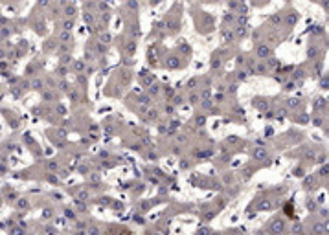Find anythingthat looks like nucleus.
Masks as SVG:
<instances>
[{
    "label": "nucleus",
    "mask_w": 329,
    "mask_h": 235,
    "mask_svg": "<svg viewBox=\"0 0 329 235\" xmlns=\"http://www.w3.org/2000/svg\"><path fill=\"white\" fill-rule=\"evenodd\" d=\"M256 53H257V57H259V59H265V57H270L272 50H270L269 46H265V44H259V46L256 48Z\"/></svg>",
    "instance_id": "obj_1"
},
{
    "label": "nucleus",
    "mask_w": 329,
    "mask_h": 235,
    "mask_svg": "<svg viewBox=\"0 0 329 235\" xmlns=\"http://www.w3.org/2000/svg\"><path fill=\"white\" fill-rule=\"evenodd\" d=\"M65 15H66V18H75L77 8H75L74 4H66V6H65Z\"/></svg>",
    "instance_id": "obj_2"
},
{
    "label": "nucleus",
    "mask_w": 329,
    "mask_h": 235,
    "mask_svg": "<svg viewBox=\"0 0 329 235\" xmlns=\"http://www.w3.org/2000/svg\"><path fill=\"white\" fill-rule=\"evenodd\" d=\"M270 230H272V231H283V230H285V222H283L281 219H274Z\"/></svg>",
    "instance_id": "obj_3"
},
{
    "label": "nucleus",
    "mask_w": 329,
    "mask_h": 235,
    "mask_svg": "<svg viewBox=\"0 0 329 235\" xmlns=\"http://www.w3.org/2000/svg\"><path fill=\"white\" fill-rule=\"evenodd\" d=\"M265 156H267V151H265L263 147H259V149H256V151H254V160H263Z\"/></svg>",
    "instance_id": "obj_4"
},
{
    "label": "nucleus",
    "mask_w": 329,
    "mask_h": 235,
    "mask_svg": "<svg viewBox=\"0 0 329 235\" xmlns=\"http://www.w3.org/2000/svg\"><path fill=\"white\" fill-rule=\"evenodd\" d=\"M298 22V13H289L287 17V26H294Z\"/></svg>",
    "instance_id": "obj_5"
},
{
    "label": "nucleus",
    "mask_w": 329,
    "mask_h": 235,
    "mask_svg": "<svg viewBox=\"0 0 329 235\" xmlns=\"http://www.w3.org/2000/svg\"><path fill=\"white\" fill-rule=\"evenodd\" d=\"M267 70H269V68H267V65L259 62V65L254 68V74H257V75H263V74H267Z\"/></svg>",
    "instance_id": "obj_6"
},
{
    "label": "nucleus",
    "mask_w": 329,
    "mask_h": 235,
    "mask_svg": "<svg viewBox=\"0 0 329 235\" xmlns=\"http://www.w3.org/2000/svg\"><path fill=\"white\" fill-rule=\"evenodd\" d=\"M74 24H75V22H74V18H66V20H65V24H63V28H65L66 31H72Z\"/></svg>",
    "instance_id": "obj_7"
},
{
    "label": "nucleus",
    "mask_w": 329,
    "mask_h": 235,
    "mask_svg": "<svg viewBox=\"0 0 329 235\" xmlns=\"http://www.w3.org/2000/svg\"><path fill=\"white\" fill-rule=\"evenodd\" d=\"M74 70H75V72H83V70H85V62H83V61H75V62H74Z\"/></svg>",
    "instance_id": "obj_8"
},
{
    "label": "nucleus",
    "mask_w": 329,
    "mask_h": 235,
    "mask_svg": "<svg viewBox=\"0 0 329 235\" xmlns=\"http://www.w3.org/2000/svg\"><path fill=\"white\" fill-rule=\"evenodd\" d=\"M316 55H318V50H316L314 46H311L309 50H307V57H309V59H314Z\"/></svg>",
    "instance_id": "obj_9"
},
{
    "label": "nucleus",
    "mask_w": 329,
    "mask_h": 235,
    "mask_svg": "<svg viewBox=\"0 0 329 235\" xmlns=\"http://www.w3.org/2000/svg\"><path fill=\"white\" fill-rule=\"evenodd\" d=\"M305 77V72L302 70V68H298L296 72H294V75H292V79H303Z\"/></svg>",
    "instance_id": "obj_10"
},
{
    "label": "nucleus",
    "mask_w": 329,
    "mask_h": 235,
    "mask_svg": "<svg viewBox=\"0 0 329 235\" xmlns=\"http://www.w3.org/2000/svg\"><path fill=\"white\" fill-rule=\"evenodd\" d=\"M134 52H136V44H134V42H127V53L132 55Z\"/></svg>",
    "instance_id": "obj_11"
},
{
    "label": "nucleus",
    "mask_w": 329,
    "mask_h": 235,
    "mask_svg": "<svg viewBox=\"0 0 329 235\" xmlns=\"http://www.w3.org/2000/svg\"><path fill=\"white\" fill-rule=\"evenodd\" d=\"M307 209H309V211H316V204H314V200L307 198Z\"/></svg>",
    "instance_id": "obj_12"
},
{
    "label": "nucleus",
    "mask_w": 329,
    "mask_h": 235,
    "mask_svg": "<svg viewBox=\"0 0 329 235\" xmlns=\"http://www.w3.org/2000/svg\"><path fill=\"white\" fill-rule=\"evenodd\" d=\"M83 18H85V22H87V24H92V22H94V15H92V13H88V11L85 13V17H83Z\"/></svg>",
    "instance_id": "obj_13"
},
{
    "label": "nucleus",
    "mask_w": 329,
    "mask_h": 235,
    "mask_svg": "<svg viewBox=\"0 0 329 235\" xmlns=\"http://www.w3.org/2000/svg\"><path fill=\"white\" fill-rule=\"evenodd\" d=\"M59 39H61V40H68V39H70V31H66V30H63V31H61V33H59Z\"/></svg>",
    "instance_id": "obj_14"
},
{
    "label": "nucleus",
    "mask_w": 329,
    "mask_h": 235,
    "mask_svg": "<svg viewBox=\"0 0 329 235\" xmlns=\"http://www.w3.org/2000/svg\"><path fill=\"white\" fill-rule=\"evenodd\" d=\"M256 106H257L259 110H263V109L267 110V109H269V103H267V101H257V103H256Z\"/></svg>",
    "instance_id": "obj_15"
},
{
    "label": "nucleus",
    "mask_w": 329,
    "mask_h": 235,
    "mask_svg": "<svg viewBox=\"0 0 329 235\" xmlns=\"http://www.w3.org/2000/svg\"><path fill=\"white\" fill-rule=\"evenodd\" d=\"M99 40H101V42H110V35H109V33H105V31H103V33H101V35H99Z\"/></svg>",
    "instance_id": "obj_16"
},
{
    "label": "nucleus",
    "mask_w": 329,
    "mask_h": 235,
    "mask_svg": "<svg viewBox=\"0 0 329 235\" xmlns=\"http://www.w3.org/2000/svg\"><path fill=\"white\" fill-rule=\"evenodd\" d=\"M68 87H70V84H68L66 81H61V83H59V88L63 90V92H68Z\"/></svg>",
    "instance_id": "obj_17"
},
{
    "label": "nucleus",
    "mask_w": 329,
    "mask_h": 235,
    "mask_svg": "<svg viewBox=\"0 0 329 235\" xmlns=\"http://www.w3.org/2000/svg\"><path fill=\"white\" fill-rule=\"evenodd\" d=\"M212 103H213V101L204 99V101H202V106H204V109H208V110H212V109H213V105H212Z\"/></svg>",
    "instance_id": "obj_18"
},
{
    "label": "nucleus",
    "mask_w": 329,
    "mask_h": 235,
    "mask_svg": "<svg viewBox=\"0 0 329 235\" xmlns=\"http://www.w3.org/2000/svg\"><path fill=\"white\" fill-rule=\"evenodd\" d=\"M31 87H33V88H35V90H39V88H40V87H43V81H40V79H35V81H33V83H31Z\"/></svg>",
    "instance_id": "obj_19"
},
{
    "label": "nucleus",
    "mask_w": 329,
    "mask_h": 235,
    "mask_svg": "<svg viewBox=\"0 0 329 235\" xmlns=\"http://www.w3.org/2000/svg\"><path fill=\"white\" fill-rule=\"evenodd\" d=\"M265 136L267 138H272L274 136V129H272V127H267V129H265Z\"/></svg>",
    "instance_id": "obj_20"
},
{
    "label": "nucleus",
    "mask_w": 329,
    "mask_h": 235,
    "mask_svg": "<svg viewBox=\"0 0 329 235\" xmlns=\"http://www.w3.org/2000/svg\"><path fill=\"white\" fill-rule=\"evenodd\" d=\"M246 75H248V72H244V70L237 72V79H239V81H244V79H246Z\"/></svg>",
    "instance_id": "obj_21"
},
{
    "label": "nucleus",
    "mask_w": 329,
    "mask_h": 235,
    "mask_svg": "<svg viewBox=\"0 0 329 235\" xmlns=\"http://www.w3.org/2000/svg\"><path fill=\"white\" fill-rule=\"evenodd\" d=\"M270 22H272L274 26H276V24H279V22H281V17H279V15H274V17H270Z\"/></svg>",
    "instance_id": "obj_22"
},
{
    "label": "nucleus",
    "mask_w": 329,
    "mask_h": 235,
    "mask_svg": "<svg viewBox=\"0 0 329 235\" xmlns=\"http://www.w3.org/2000/svg\"><path fill=\"white\" fill-rule=\"evenodd\" d=\"M294 88H296V84H294L292 81H291V83H285V90H287V92H291V90H294Z\"/></svg>",
    "instance_id": "obj_23"
},
{
    "label": "nucleus",
    "mask_w": 329,
    "mask_h": 235,
    "mask_svg": "<svg viewBox=\"0 0 329 235\" xmlns=\"http://www.w3.org/2000/svg\"><path fill=\"white\" fill-rule=\"evenodd\" d=\"M278 65H279V61H278V59H274V57H270V59H269V66H272V68H274V66H278Z\"/></svg>",
    "instance_id": "obj_24"
},
{
    "label": "nucleus",
    "mask_w": 329,
    "mask_h": 235,
    "mask_svg": "<svg viewBox=\"0 0 329 235\" xmlns=\"http://www.w3.org/2000/svg\"><path fill=\"white\" fill-rule=\"evenodd\" d=\"M127 6H129L131 9H138V2H136V0H129Z\"/></svg>",
    "instance_id": "obj_25"
},
{
    "label": "nucleus",
    "mask_w": 329,
    "mask_h": 235,
    "mask_svg": "<svg viewBox=\"0 0 329 235\" xmlns=\"http://www.w3.org/2000/svg\"><path fill=\"white\" fill-rule=\"evenodd\" d=\"M149 94H151V96L158 94V84H153V87H149Z\"/></svg>",
    "instance_id": "obj_26"
},
{
    "label": "nucleus",
    "mask_w": 329,
    "mask_h": 235,
    "mask_svg": "<svg viewBox=\"0 0 329 235\" xmlns=\"http://www.w3.org/2000/svg\"><path fill=\"white\" fill-rule=\"evenodd\" d=\"M320 84H322V88L325 87V88H329V77H324L322 81H320Z\"/></svg>",
    "instance_id": "obj_27"
},
{
    "label": "nucleus",
    "mask_w": 329,
    "mask_h": 235,
    "mask_svg": "<svg viewBox=\"0 0 329 235\" xmlns=\"http://www.w3.org/2000/svg\"><path fill=\"white\" fill-rule=\"evenodd\" d=\"M237 35H239V37H244V35H246V28H243V26L237 28Z\"/></svg>",
    "instance_id": "obj_28"
},
{
    "label": "nucleus",
    "mask_w": 329,
    "mask_h": 235,
    "mask_svg": "<svg viewBox=\"0 0 329 235\" xmlns=\"http://www.w3.org/2000/svg\"><path fill=\"white\" fill-rule=\"evenodd\" d=\"M87 61H94V52L87 48Z\"/></svg>",
    "instance_id": "obj_29"
},
{
    "label": "nucleus",
    "mask_w": 329,
    "mask_h": 235,
    "mask_svg": "<svg viewBox=\"0 0 329 235\" xmlns=\"http://www.w3.org/2000/svg\"><path fill=\"white\" fill-rule=\"evenodd\" d=\"M197 101H199V96H197V94H191V96H190V103H191V105H195Z\"/></svg>",
    "instance_id": "obj_30"
},
{
    "label": "nucleus",
    "mask_w": 329,
    "mask_h": 235,
    "mask_svg": "<svg viewBox=\"0 0 329 235\" xmlns=\"http://www.w3.org/2000/svg\"><path fill=\"white\" fill-rule=\"evenodd\" d=\"M173 105L177 106V105H182V96H175V99H173Z\"/></svg>",
    "instance_id": "obj_31"
},
{
    "label": "nucleus",
    "mask_w": 329,
    "mask_h": 235,
    "mask_svg": "<svg viewBox=\"0 0 329 235\" xmlns=\"http://www.w3.org/2000/svg\"><path fill=\"white\" fill-rule=\"evenodd\" d=\"M287 114V109H279L278 110V119H283V116Z\"/></svg>",
    "instance_id": "obj_32"
},
{
    "label": "nucleus",
    "mask_w": 329,
    "mask_h": 235,
    "mask_svg": "<svg viewBox=\"0 0 329 235\" xmlns=\"http://www.w3.org/2000/svg\"><path fill=\"white\" fill-rule=\"evenodd\" d=\"M313 231H324V222L322 224H314L313 226Z\"/></svg>",
    "instance_id": "obj_33"
},
{
    "label": "nucleus",
    "mask_w": 329,
    "mask_h": 235,
    "mask_svg": "<svg viewBox=\"0 0 329 235\" xmlns=\"http://www.w3.org/2000/svg\"><path fill=\"white\" fill-rule=\"evenodd\" d=\"M105 52H107V46H103L99 42V44H97V53H105Z\"/></svg>",
    "instance_id": "obj_34"
},
{
    "label": "nucleus",
    "mask_w": 329,
    "mask_h": 235,
    "mask_svg": "<svg viewBox=\"0 0 329 235\" xmlns=\"http://www.w3.org/2000/svg\"><path fill=\"white\" fill-rule=\"evenodd\" d=\"M57 75H61V77H63V75H66V68H65V66L57 68Z\"/></svg>",
    "instance_id": "obj_35"
},
{
    "label": "nucleus",
    "mask_w": 329,
    "mask_h": 235,
    "mask_svg": "<svg viewBox=\"0 0 329 235\" xmlns=\"http://www.w3.org/2000/svg\"><path fill=\"white\" fill-rule=\"evenodd\" d=\"M269 208H270V202H269V200L261 202V206H259V209H269Z\"/></svg>",
    "instance_id": "obj_36"
},
{
    "label": "nucleus",
    "mask_w": 329,
    "mask_h": 235,
    "mask_svg": "<svg viewBox=\"0 0 329 235\" xmlns=\"http://www.w3.org/2000/svg\"><path fill=\"white\" fill-rule=\"evenodd\" d=\"M235 62H237V65H244V62H246V61H244V55H237Z\"/></svg>",
    "instance_id": "obj_37"
},
{
    "label": "nucleus",
    "mask_w": 329,
    "mask_h": 235,
    "mask_svg": "<svg viewBox=\"0 0 329 235\" xmlns=\"http://www.w3.org/2000/svg\"><path fill=\"white\" fill-rule=\"evenodd\" d=\"M322 105L325 106V99H316V109H322Z\"/></svg>",
    "instance_id": "obj_38"
},
{
    "label": "nucleus",
    "mask_w": 329,
    "mask_h": 235,
    "mask_svg": "<svg viewBox=\"0 0 329 235\" xmlns=\"http://www.w3.org/2000/svg\"><path fill=\"white\" fill-rule=\"evenodd\" d=\"M39 6H43V8H48V6H50V0H39Z\"/></svg>",
    "instance_id": "obj_39"
},
{
    "label": "nucleus",
    "mask_w": 329,
    "mask_h": 235,
    "mask_svg": "<svg viewBox=\"0 0 329 235\" xmlns=\"http://www.w3.org/2000/svg\"><path fill=\"white\" fill-rule=\"evenodd\" d=\"M70 99H72V101H79V94H77V92H72V94H70Z\"/></svg>",
    "instance_id": "obj_40"
},
{
    "label": "nucleus",
    "mask_w": 329,
    "mask_h": 235,
    "mask_svg": "<svg viewBox=\"0 0 329 235\" xmlns=\"http://www.w3.org/2000/svg\"><path fill=\"white\" fill-rule=\"evenodd\" d=\"M77 209H79V211H87V206H85L83 202H77Z\"/></svg>",
    "instance_id": "obj_41"
},
{
    "label": "nucleus",
    "mask_w": 329,
    "mask_h": 235,
    "mask_svg": "<svg viewBox=\"0 0 329 235\" xmlns=\"http://www.w3.org/2000/svg\"><path fill=\"white\" fill-rule=\"evenodd\" d=\"M188 87H190V88H193V87H197V79H191V81H190V83H188Z\"/></svg>",
    "instance_id": "obj_42"
},
{
    "label": "nucleus",
    "mask_w": 329,
    "mask_h": 235,
    "mask_svg": "<svg viewBox=\"0 0 329 235\" xmlns=\"http://www.w3.org/2000/svg\"><path fill=\"white\" fill-rule=\"evenodd\" d=\"M26 206H28V202H26V200H20V202H18V208H20V209H24Z\"/></svg>",
    "instance_id": "obj_43"
},
{
    "label": "nucleus",
    "mask_w": 329,
    "mask_h": 235,
    "mask_svg": "<svg viewBox=\"0 0 329 235\" xmlns=\"http://www.w3.org/2000/svg\"><path fill=\"white\" fill-rule=\"evenodd\" d=\"M235 88H237V84H230V88H228V92H230V94H234V92H235Z\"/></svg>",
    "instance_id": "obj_44"
},
{
    "label": "nucleus",
    "mask_w": 329,
    "mask_h": 235,
    "mask_svg": "<svg viewBox=\"0 0 329 235\" xmlns=\"http://www.w3.org/2000/svg\"><path fill=\"white\" fill-rule=\"evenodd\" d=\"M68 62H70V55H65L63 57V65H68Z\"/></svg>",
    "instance_id": "obj_45"
},
{
    "label": "nucleus",
    "mask_w": 329,
    "mask_h": 235,
    "mask_svg": "<svg viewBox=\"0 0 329 235\" xmlns=\"http://www.w3.org/2000/svg\"><path fill=\"white\" fill-rule=\"evenodd\" d=\"M94 70H96V68H94V66H88V68H87V75H90V74H94Z\"/></svg>",
    "instance_id": "obj_46"
},
{
    "label": "nucleus",
    "mask_w": 329,
    "mask_h": 235,
    "mask_svg": "<svg viewBox=\"0 0 329 235\" xmlns=\"http://www.w3.org/2000/svg\"><path fill=\"white\" fill-rule=\"evenodd\" d=\"M197 123L202 125V123H204V116H197Z\"/></svg>",
    "instance_id": "obj_47"
},
{
    "label": "nucleus",
    "mask_w": 329,
    "mask_h": 235,
    "mask_svg": "<svg viewBox=\"0 0 329 235\" xmlns=\"http://www.w3.org/2000/svg\"><path fill=\"white\" fill-rule=\"evenodd\" d=\"M292 231H302V224H296V226H292Z\"/></svg>",
    "instance_id": "obj_48"
},
{
    "label": "nucleus",
    "mask_w": 329,
    "mask_h": 235,
    "mask_svg": "<svg viewBox=\"0 0 329 235\" xmlns=\"http://www.w3.org/2000/svg\"><path fill=\"white\" fill-rule=\"evenodd\" d=\"M324 231H329V220H324Z\"/></svg>",
    "instance_id": "obj_49"
},
{
    "label": "nucleus",
    "mask_w": 329,
    "mask_h": 235,
    "mask_svg": "<svg viewBox=\"0 0 329 235\" xmlns=\"http://www.w3.org/2000/svg\"><path fill=\"white\" fill-rule=\"evenodd\" d=\"M43 215H44V217H46V219H48V217H52V209H46V211H44V213H43Z\"/></svg>",
    "instance_id": "obj_50"
},
{
    "label": "nucleus",
    "mask_w": 329,
    "mask_h": 235,
    "mask_svg": "<svg viewBox=\"0 0 329 235\" xmlns=\"http://www.w3.org/2000/svg\"><path fill=\"white\" fill-rule=\"evenodd\" d=\"M66 52H68L66 46H61V48H59V53H66Z\"/></svg>",
    "instance_id": "obj_51"
},
{
    "label": "nucleus",
    "mask_w": 329,
    "mask_h": 235,
    "mask_svg": "<svg viewBox=\"0 0 329 235\" xmlns=\"http://www.w3.org/2000/svg\"><path fill=\"white\" fill-rule=\"evenodd\" d=\"M265 118H267V119H274V114H272V112H267Z\"/></svg>",
    "instance_id": "obj_52"
},
{
    "label": "nucleus",
    "mask_w": 329,
    "mask_h": 235,
    "mask_svg": "<svg viewBox=\"0 0 329 235\" xmlns=\"http://www.w3.org/2000/svg\"><path fill=\"white\" fill-rule=\"evenodd\" d=\"M289 106H298V101H294V99H291V101H289Z\"/></svg>",
    "instance_id": "obj_53"
},
{
    "label": "nucleus",
    "mask_w": 329,
    "mask_h": 235,
    "mask_svg": "<svg viewBox=\"0 0 329 235\" xmlns=\"http://www.w3.org/2000/svg\"><path fill=\"white\" fill-rule=\"evenodd\" d=\"M90 180H92V182H97V180H99V175H92Z\"/></svg>",
    "instance_id": "obj_54"
},
{
    "label": "nucleus",
    "mask_w": 329,
    "mask_h": 235,
    "mask_svg": "<svg viewBox=\"0 0 329 235\" xmlns=\"http://www.w3.org/2000/svg\"><path fill=\"white\" fill-rule=\"evenodd\" d=\"M320 215L325 217V215H329V211H327V209H320Z\"/></svg>",
    "instance_id": "obj_55"
},
{
    "label": "nucleus",
    "mask_w": 329,
    "mask_h": 235,
    "mask_svg": "<svg viewBox=\"0 0 329 235\" xmlns=\"http://www.w3.org/2000/svg\"><path fill=\"white\" fill-rule=\"evenodd\" d=\"M239 24H246V17H239Z\"/></svg>",
    "instance_id": "obj_56"
},
{
    "label": "nucleus",
    "mask_w": 329,
    "mask_h": 235,
    "mask_svg": "<svg viewBox=\"0 0 329 235\" xmlns=\"http://www.w3.org/2000/svg\"><path fill=\"white\" fill-rule=\"evenodd\" d=\"M85 6H87V9H92V8H94V2H87Z\"/></svg>",
    "instance_id": "obj_57"
},
{
    "label": "nucleus",
    "mask_w": 329,
    "mask_h": 235,
    "mask_svg": "<svg viewBox=\"0 0 329 235\" xmlns=\"http://www.w3.org/2000/svg\"><path fill=\"white\" fill-rule=\"evenodd\" d=\"M322 175H329V165L325 167V169H322Z\"/></svg>",
    "instance_id": "obj_58"
},
{
    "label": "nucleus",
    "mask_w": 329,
    "mask_h": 235,
    "mask_svg": "<svg viewBox=\"0 0 329 235\" xmlns=\"http://www.w3.org/2000/svg\"><path fill=\"white\" fill-rule=\"evenodd\" d=\"M48 167H50V169H57L59 165H57V163H48Z\"/></svg>",
    "instance_id": "obj_59"
},
{
    "label": "nucleus",
    "mask_w": 329,
    "mask_h": 235,
    "mask_svg": "<svg viewBox=\"0 0 329 235\" xmlns=\"http://www.w3.org/2000/svg\"><path fill=\"white\" fill-rule=\"evenodd\" d=\"M59 4H61V6H66V4H68V0H59Z\"/></svg>",
    "instance_id": "obj_60"
},
{
    "label": "nucleus",
    "mask_w": 329,
    "mask_h": 235,
    "mask_svg": "<svg viewBox=\"0 0 329 235\" xmlns=\"http://www.w3.org/2000/svg\"><path fill=\"white\" fill-rule=\"evenodd\" d=\"M322 4H325V8L329 9V0H325V2H322Z\"/></svg>",
    "instance_id": "obj_61"
},
{
    "label": "nucleus",
    "mask_w": 329,
    "mask_h": 235,
    "mask_svg": "<svg viewBox=\"0 0 329 235\" xmlns=\"http://www.w3.org/2000/svg\"><path fill=\"white\" fill-rule=\"evenodd\" d=\"M81 2H85V0H81Z\"/></svg>",
    "instance_id": "obj_62"
}]
</instances>
